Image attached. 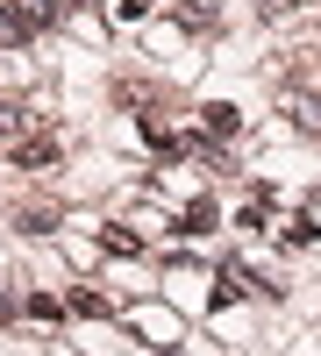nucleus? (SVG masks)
Returning a JSON list of instances; mask_svg holds the SVG:
<instances>
[{
	"mask_svg": "<svg viewBox=\"0 0 321 356\" xmlns=\"http://www.w3.org/2000/svg\"><path fill=\"white\" fill-rule=\"evenodd\" d=\"M50 15H57V0H0V50H8V43H29Z\"/></svg>",
	"mask_w": 321,
	"mask_h": 356,
	"instance_id": "f257e3e1",
	"label": "nucleus"
},
{
	"mask_svg": "<svg viewBox=\"0 0 321 356\" xmlns=\"http://www.w3.org/2000/svg\"><path fill=\"white\" fill-rule=\"evenodd\" d=\"M15 164H22V171H50V164H57V143H50V136H22V143H15Z\"/></svg>",
	"mask_w": 321,
	"mask_h": 356,
	"instance_id": "f03ea898",
	"label": "nucleus"
},
{
	"mask_svg": "<svg viewBox=\"0 0 321 356\" xmlns=\"http://www.w3.org/2000/svg\"><path fill=\"white\" fill-rule=\"evenodd\" d=\"M29 129H36V114H29V107H0V143H8V150H15Z\"/></svg>",
	"mask_w": 321,
	"mask_h": 356,
	"instance_id": "7ed1b4c3",
	"label": "nucleus"
},
{
	"mask_svg": "<svg viewBox=\"0 0 321 356\" xmlns=\"http://www.w3.org/2000/svg\"><path fill=\"white\" fill-rule=\"evenodd\" d=\"M100 250H107V257H143L150 243H143V235H129V228H100Z\"/></svg>",
	"mask_w": 321,
	"mask_h": 356,
	"instance_id": "20e7f679",
	"label": "nucleus"
},
{
	"mask_svg": "<svg viewBox=\"0 0 321 356\" xmlns=\"http://www.w3.org/2000/svg\"><path fill=\"white\" fill-rule=\"evenodd\" d=\"M208 228H214V200H193L179 214V235H208Z\"/></svg>",
	"mask_w": 321,
	"mask_h": 356,
	"instance_id": "39448f33",
	"label": "nucleus"
},
{
	"mask_svg": "<svg viewBox=\"0 0 321 356\" xmlns=\"http://www.w3.org/2000/svg\"><path fill=\"white\" fill-rule=\"evenodd\" d=\"M285 107H293V122H300L307 136L321 129V100H314V93H293V100H285Z\"/></svg>",
	"mask_w": 321,
	"mask_h": 356,
	"instance_id": "423d86ee",
	"label": "nucleus"
},
{
	"mask_svg": "<svg viewBox=\"0 0 321 356\" xmlns=\"http://www.w3.org/2000/svg\"><path fill=\"white\" fill-rule=\"evenodd\" d=\"M200 136H236V107H208V122H200Z\"/></svg>",
	"mask_w": 321,
	"mask_h": 356,
	"instance_id": "0eeeda50",
	"label": "nucleus"
},
{
	"mask_svg": "<svg viewBox=\"0 0 321 356\" xmlns=\"http://www.w3.org/2000/svg\"><path fill=\"white\" fill-rule=\"evenodd\" d=\"M285 243L307 250V243H314V214H293V221H285Z\"/></svg>",
	"mask_w": 321,
	"mask_h": 356,
	"instance_id": "6e6552de",
	"label": "nucleus"
},
{
	"mask_svg": "<svg viewBox=\"0 0 321 356\" xmlns=\"http://www.w3.org/2000/svg\"><path fill=\"white\" fill-rule=\"evenodd\" d=\"M72 314H86V321H100V314H107V300H100V292H72Z\"/></svg>",
	"mask_w": 321,
	"mask_h": 356,
	"instance_id": "1a4fd4ad",
	"label": "nucleus"
},
{
	"mask_svg": "<svg viewBox=\"0 0 321 356\" xmlns=\"http://www.w3.org/2000/svg\"><path fill=\"white\" fill-rule=\"evenodd\" d=\"M114 15H122V22H143V15H150V0H114Z\"/></svg>",
	"mask_w": 321,
	"mask_h": 356,
	"instance_id": "9d476101",
	"label": "nucleus"
},
{
	"mask_svg": "<svg viewBox=\"0 0 321 356\" xmlns=\"http://www.w3.org/2000/svg\"><path fill=\"white\" fill-rule=\"evenodd\" d=\"M257 8H265V15H285V8H293V0H257Z\"/></svg>",
	"mask_w": 321,
	"mask_h": 356,
	"instance_id": "9b49d317",
	"label": "nucleus"
},
{
	"mask_svg": "<svg viewBox=\"0 0 321 356\" xmlns=\"http://www.w3.org/2000/svg\"><path fill=\"white\" fill-rule=\"evenodd\" d=\"M0 321H8V300H0Z\"/></svg>",
	"mask_w": 321,
	"mask_h": 356,
	"instance_id": "f8f14e48",
	"label": "nucleus"
}]
</instances>
